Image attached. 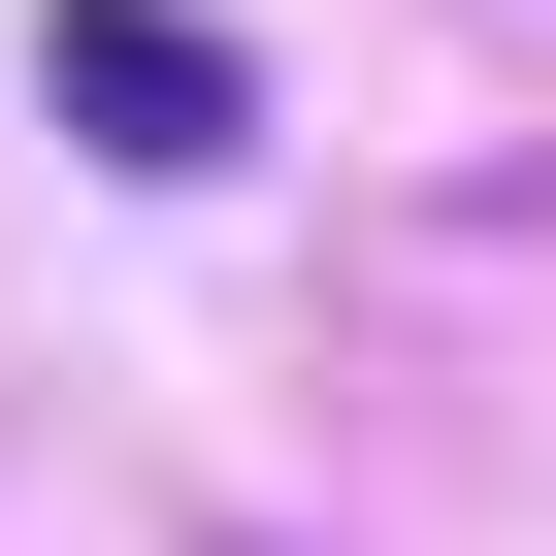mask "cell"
Wrapping results in <instances>:
<instances>
[{
	"instance_id": "cell-1",
	"label": "cell",
	"mask_w": 556,
	"mask_h": 556,
	"mask_svg": "<svg viewBox=\"0 0 556 556\" xmlns=\"http://www.w3.org/2000/svg\"><path fill=\"white\" fill-rule=\"evenodd\" d=\"M34 99H66V131H99V164H164V197H197V164H229V131H262V66H229V34H197V0H34Z\"/></svg>"
}]
</instances>
